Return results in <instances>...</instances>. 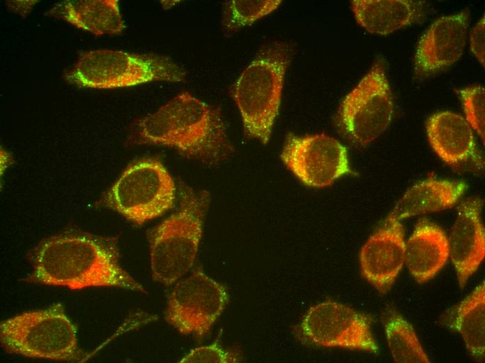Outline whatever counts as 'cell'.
Wrapping results in <instances>:
<instances>
[{"mask_svg":"<svg viewBox=\"0 0 485 363\" xmlns=\"http://www.w3.org/2000/svg\"><path fill=\"white\" fill-rule=\"evenodd\" d=\"M28 280L38 283L82 289L117 287L146 292L124 270L114 239L84 233H66L43 242L32 255Z\"/></svg>","mask_w":485,"mask_h":363,"instance_id":"1","label":"cell"},{"mask_svg":"<svg viewBox=\"0 0 485 363\" xmlns=\"http://www.w3.org/2000/svg\"><path fill=\"white\" fill-rule=\"evenodd\" d=\"M137 142L171 147L190 158L216 164L233 151L220 109L187 91L134 126Z\"/></svg>","mask_w":485,"mask_h":363,"instance_id":"2","label":"cell"},{"mask_svg":"<svg viewBox=\"0 0 485 363\" xmlns=\"http://www.w3.org/2000/svg\"><path fill=\"white\" fill-rule=\"evenodd\" d=\"M210 201V193L182 185L178 209L149 234L155 281L170 286L192 267Z\"/></svg>","mask_w":485,"mask_h":363,"instance_id":"3","label":"cell"},{"mask_svg":"<svg viewBox=\"0 0 485 363\" xmlns=\"http://www.w3.org/2000/svg\"><path fill=\"white\" fill-rule=\"evenodd\" d=\"M290 60L291 54L285 47L270 46L244 69L233 88L245 135L263 145L270 140L279 113Z\"/></svg>","mask_w":485,"mask_h":363,"instance_id":"4","label":"cell"},{"mask_svg":"<svg viewBox=\"0 0 485 363\" xmlns=\"http://www.w3.org/2000/svg\"><path fill=\"white\" fill-rule=\"evenodd\" d=\"M64 77L79 87L114 89L152 81L182 82L185 73L164 56L94 50L82 54Z\"/></svg>","mask_w":485,"mask_h":363,"instance_id":"5","label":"cell"},{"mask_svg":"<svg viewBox=\"0 0 485 363\" xmlns=\"http://www.w3.org/2000/svg\"><path fill=\"white\" fill-rule=\"evenodd\" d=\"M0 340L8 353L29 357L71 362L82 356L75 326L60 304L2 321Z\"/></svg>","mask_w":485,"mask_h":363,"instance_id":"6","label":"cell"},{"mask_svg":"<svg viewBox=\"0 0 485 363\" xmlns=\"http://www.w3.org/2000/svg\"><path fill=\"white\" fill-rule=\"evenodd\" d=\"M176 188L158 159L143 158L129 165L105 193L102 202L136 225L173 208Z\"/></svg>","mask_w":485,"mask_h":363,"instance_id":"7","label":"cell"},{"mask_svg":"<svg viewBox=\"0 0 485 363\" xmlns=\"http://www.w3.org/2000/svg\"><path fill=\"white\" fill-rule=\"evenodd\" d=\"M383 60L378 59L342 101L337 124L353 143L365 146L377 139L394 116L393 96Z\"/></svg>","mask_w":485,"mask_h":363,"instance_id":"8","label":"cell"},{"mask_svg":"<svg viewBox=\"0 0 485 363\" xmlns=\"http://www.w3.org/2000/svg\"><path fill=\"white\" fill-rule=\"evenodd\" d=\"M228 298L222 284L196 269L174 287L165 319L182 334L202 336L222 314Z\"/></svg>","mask_w":485,"mask_h":363,"instance_id":"9","label":"cell"},{"mask_svg":"<svg viewBox=\"0 0 485 363\" xmlns=\"http://www.w3.org/2000/svg\"><path fill=\"white\" fill-rule=\"evenodd\" d=\"M302 336L314 345L377 353L371 319L351 307L334 301L311 306L303 316Z\"/></svg>","mask_w":485,"mask_h":363,"instance_id":"10","label":"cell"},{"mask_svg":"<svg viewBox=\"0 0 485 363\" xmlns=\"http://www.w3.org/2000/svg\"><path fill=\"white\" fill-rule=\"evenodd\" d=\"M286 167L305 185L323 188L351 172L346 148L325 134L288 133L281 153Z\"/></svg>","mask_w":485,"mask_h":363,"instance_id":"11","label":"cell"},{"mask_svg":"<svg viewBox=\"0 0 485 363\" xmlns=\"http://www.w3.org/2000/svg\"><path fill=\"white\" fill-rule=\"evenodd\" d=\"M405 243L402 224L387 218L360 250L362 274L381 294L391 289L403 267Z\"/></svg>","mask_w":485,"mask_h":363,"instance_id":"12","label":"cell"},{"mask_svg":"<svg viewBox=\"0 0 485 363\" xmlns=\"http://www.w3.org/2000/svg\"><path fill=\"white\" fill-rule=\"evenodd\" d=\"M466 10L434 21L422 35L414 58L415 71L423 76L447 68L461 57L467 40Z\"/></svg>","mask_w":485,"mask_h":363,"instance_id":"13","label":"cell"},{"mask_svg":"<svg viewBox=\"0 0 485 363\" xmlns=\"http://www.w3.org/2000/svg\"><path fill=\"white\" fill-rule=\"evenodd\" d=\"M483 201L469 198L458 208L448 239L449 253L463 288L485 256V232L481 219Z\"/></svg>","mask_w":485,"mask_h":363,"instance_id":"14","label":"cell"},{"mask_svg":"<svg viewBox=\"0 0 485 363\" xmlns=\"http://www.w3.org/2000/svg\"><path fill=\"white\" fill-rule=\"evenodd\" d=\"M449 257L445 232L435 223L420 219L405 243L404 264L415 280L421 283L432 279Z\"/></svg>","mask_w":485,"mask_h":363,"instance_id":"15","label":"cell"},{"mask_svg":"<svg viewBox=\"0 0 485 363\" xmlns=\"http://www.w3.org/2000/svg\"><path fill=\"white\" fill-rule=\"evenodd\" d=\"M426 128L431 146L445 163L455 165L475 156L472 129L462 116L449 111L436 112L428 119Z\"/></svg>","mask_w":485,"mask_h":363,"instance_id":"16","label":"cell"},{"mask_svg":"<svg viewBox=\"0 0 485 363\" xmlns=\"http://www.w3.org/2000/svg\"><path fill=\"white\" fill-rule=\"evenodd\" d=\"M357 22L367 31L387 35L417 22L424 15L422 1L411 0H353Z\"/></svg>","mask_w":485,"mask_h":363,"instance_id":"17","label":"cell"},{"mask_svg":"<svg viewBox=\"0 0 485 363\" xmlns=\"http://www.w3.org/2000/svg\"><path fill=\"white\" fill-rule=\"evenodd\" d=\"M48 14L95 36L119 34L124 29L117 0H67Z\"/></svg>","mask_w":485,"mask_h":363,"instance_id":"18","label":"cell"},{"mask_svg":"<svg viewBox=\"0 0 485 363\" xmlns=\"http://www.w3.org/2000/svg\"><path fill=\"white\" fill-rule=\"evenodd\" d=\"M466 188L465 183L428 179L410 188L397 202L389 216L399 220L440 211L454 206Z\"/></svg>","mask_w":485,"mask_h":363,"instance_id":"19","label":"cell"},{"mask_svg":"<svg viewBox=\"0 0 485 363\" xmlns=\"http://www.w3.org/2000/svg\"><path fill=\"white\" fill-rule=\"evenodd\" d=\"M443 323L458 332L470 353L482 360L485 350V286L483 281L443 317Z\"/></svg>","mask_w":485,"mask_h":363,"instance_id":"20","label":"cell"},{"mask_svg":"<svg viewBox=\"0 0 485 363\" xmlns=\"http://www.w3.org/2000/svg\"><path fill=\"white\" fill-rule=\"evenodd\" d=\"M384 326L387 344L395 362H430L413 326L400 313L394 309L388 311Z\"/></svg>","mask_w":485,"mask_h":363,"instance_id":"21","label":"cell"},{"mask_svg":"<svg viewBox=\"0 0 485 363\" xmlns=\"http://www.w3.org/2000/svg\"><path fill=\"white\" fill-rule=\"evenodd\" d=\"M281 0H232L224 7V24L229 29L250 25L268 15L282 3Z\"/></svg>","mask_w":485,"mask_h":363,"instance_id":"22","label":"cell"},{"mask_svg":"<svg viewBox=\"0 0 485 363\" xmlns=\"http://www.w3.org/2000/svg\"><path fill=\"white\" fill-rule=\"evenodd\" d=\"M466 115V120L477 131L484 143L485 90L482 86H473L457 90Z\"/></svg>","mask_w":485,"mask_h":363,"instance_id":"23","label":"cell"},{"mask_svg":"<svg viewBox=\"0 0 485 363\" xmlns=\"http://www.w3.org/2000/svg\"><path fill=\"white\" fill-rule=\"evenodd\" d=\"M239 360L238 355L227 351L218 343L201 346L192 350L180 362L205 363V362H236Z\"/></svg>","mask_w":485,"mask_h":363,"instance_id":"24","label":"cell"},{"mask_svg":"<svg viewBox=\"0 0 485 363\" xmlns=\"http://www.w3.org/2000/svg\"><path fill=\"white\" fill-rule=\"evenodd\" d=\"M470 50L479 63L484 66L485 60V20L484 15L474 27L470 34Z\"/></svg>","mask_w":485,"mask_h":363,"instance_id":"25","label":"cell"}]
</instances>
